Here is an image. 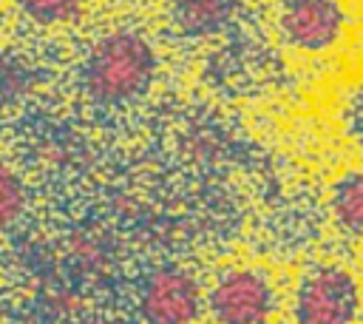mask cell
Instances as JSON below:
<instances>
[{
	"label": "cell",
	"mask_w": 363,
	"mask_h": 324,
	"mask_svg": "<svg viewBox=\"0 0 363 324\" xmlns=\"http://www.w3.org/2000/svg\"><path fill=\"white\" fill-rule=\"evenodd\" d=\"M153 45L128 28L102 34L82 60V88L96 105H125L139 99L156 77Z\"/></svg>",
	"instance_id": "cell-1"
},
{
	"label": "cell",
	"mask_w": 363,
	"mask_h": 324,
	"mask_svg": "<svg viewBox=\"0 0 363 324\" xmlns=\"http://www.w3.org/2000/svg\"><path fill=\"white\" fill-rule=\"evenodd\" d=\"M295 324H354L360 315V284L340 264L309 267L292 298Z\"/></svg>",
	"instance_id": "cell-2"
},
{
	"label": "cell",
	"mask_w": 363,
	"mask_h": 324,
	"mask_svg": "<svg viewBox=\"0 0 363 324\" xmlns=\"http://www.w3.org/2000/svg\"><path fill=\"white\" fill-rule=\"evenodd\" d=\"M207 310L216 324H269L275 293L261 270L235 267L216 279L207 293Z\"/></svg>",
	"instance_id": "cell-3"
},
{
	"label": "cell",
	"mask_w": 363,
	"mask_h": 324,
	"mask_svg": "<svg viewBox=\"0 0 363 324\" xmlns=\"http://www.w3.org/2000/svg\"><path fill=\"white\" fill-rule=\"evenodd\" d=\"M346 9L340 0H281L278 31L284 43L303 54H326L346 34Z\"/></svg>",
	"instance_id": "cell-4"
},
{
	"label": "cell",
	"mask_w": 363,
	"mask_h": 324,
	"mask_svg": "<svg viewBox=\"0 0 363 324\" xmlns=\"http://www.w3.org/2000/svg\"><path fill=\"white\" fill-rule=\"evenodd\" d=\"M201 313V287L182 267L153 270L139 290L145 324H193Z\"/></svg>",
	"instance_id": "cell-5"
},
{
	"label": "cell",
	"mask_w": 363,
	"mask_h": 324,
	"mask_svg": "<svg viewBox=\"0 0 363 324\" xmlns=\"http://www.w3.org/2000/svg\"><path fill=\"white\" fill-rule=\"evenodd\" d=\"M235 6H238V0H173L170 17L182 34L210 37L233 20Z\"/></svg>",
	"instance_id": "cell-6"
},
{
	"label": "cell",
	"mask_w": 363,
	"mask_h": 324,
	"mask_svg": "<svg viewBox=\"0 0 363 324\" xmlns=\"http://www.w3.org/2000/svg\"><path fill=\"white\" fill-rule=\"evenodd\" d=\"M329 207L335 225L343 233L363 239V168H352L335 179L329 190Z\"/></svg>",
	"instance_id": "cell-7"
},
{
	"label": "cell",
	"mask_w": 363,
	"mask_h": 324,
	"mask_svg": "<svg viewBox=\"0 0 363 324\" xmlns=\"http://www.w3.org/2000/svg\"><path fill=\"white\" fill-rule=\"evenodd\" d=\"M34 82L37 71L26 57L14 51H0V114L17 108L31 94Z\"/></svg>",
	"instance_id": "cell-8"
},
{
	"label": "cell",
	"mask_w": 363,
	"mask_h": 324,
	"mask_svg": "<svg viewBox=\"0 0 363 324\" xmlns=\"http://www.w3.org/2000/svg\"><path fill=\"white\" fill-rule=\"evenodd\" d=\"M88 0H17V9L37 26H68L82 17Z\"/></svg>",
	"instance_id": "cell-9"
},
{
	"label": "cell",
	"mask_w": 363,
	"mask_h": 324,
	"mask_svg": "<svg viewBox=\"0 0 363 324\" xmlns=\"http://www.w3.org/2000/svg\"><path fill=\"white\" fill-rule=\"evenodd\" d=\"M26 202L28 196H26V185L20 173L9 168L6 162H0V233H6L11 225L20 222Z\"/></svg>",
	"instance_id": "cell-10"
},
{
	"label": "cell",
	"mask_w": 363,
	"mask_h": 324,
	"mask_svg": "<svg viewBox=\"0 0 363 324\" xmlns=\"http://www.w3.org/2000/svg\"><path fill=\"white\" fill-rule=\"evenodd\" d=\"M337 119H340L343 136L363 153V80L343 94Z\"/></svg>",
	"instance_id": "cell-11"
},
{
	"label": "cell",
	"mask_w": 363,
	"mask_h": 324,
	"mask_svg": "<svg viewBox=\"0 0 363 324\" xmlns=\"http://www.w3.org/2000/svg\"><path fill=\"white\" fill-rule=\"evenodd\" d=\"M74 324H111V321L108 318H99V315H88V318H79Z\"/></svg>",
	"instance_id": "cell-12"
}]
</instances>
